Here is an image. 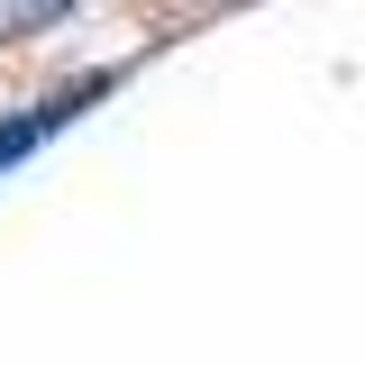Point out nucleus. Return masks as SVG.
Returning a JSON list of instances; mask_svg holds the SVG:
<instances>
[{"instance_id": "obj_1", "label": "nucleus", "mask_w": 365, "mask_h": 365, "mask_svg": "<svg viewBox=\"0 0 365 365\" xmlns=\"http://www.w3.org/2000/svg\"><path fill=\"white\" fill-rule=\"evenodd\" d=\"M101 91H110V73H83L73 91H55V101H37L28 119H9V128H0V165H19V155H28V146H37L46 128H64V119H73L83 101H101Z\"/></svg>"}, {"instance_id": "obj_2", "label": "nucleus", "mask_w": 365, "mask_h": 365, "mask_svg": "<svg viewBox=\"0 0 365 365\" xmlns=\"http://www.w3.org/2000/svg\"><path fill=\"white\" fill-rule=\"evenodd\" d=\"M73 0H0V46L9 37H37V28H55Z\"/></svg>"}]
</instances>
